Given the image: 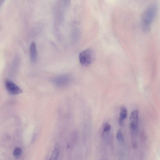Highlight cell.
Segmentation results:
<instances>
[{
    "label": "cell",
    "instance_id": "1",
    "mask_svg": "<svg viewBox=\"0 0 160 160\" xmlns=\"http://www.w3.org/2000/svg\"><path fill=\"white\" fill-rule=\"evenodd\" d=\"M157 7L155 4H152L145 10L142 18V25L145 30H148L151 25L155 17Z\"/></svg>",
    "mask_w": 160,
    "mask_h": 160
},
{
    "label": "cell",
    "instance_id": "2",
    "mask_svg": "<svg viewBox=\"0 0 160 160\" xmlns=\"http://www.w3.org/2000/svg\"><path fill=\"white\" fill-rule=\"evenodd\" d=\"M95 54L94 51L90 48L84 50L79 55V58L81 64L84 66H88L94 61Z\"/></svg>",
    "mask_w": 160,
    "mask_h": 160
},
{
    "label": "cell",
    "instance_id": "3",
    "mask_svg": "<svg viewBox=\"0 0 160 160\" xmlns=\"http://www.w3.org/2000/svg\"><path fill=\"white\" fill-rule=\"evenodd\" d=\"M5 88L9 93L16 95L21 93L22 91L11 80L7 79L5 81Z\"/></svg>",
    "mask_w": 160,
    "mask_h": 160
},
{
    "label": "cell",
    "instance_id": "4",
    "mask_svg": "<svg viewBox=\"0 0 160 160\" xmlns=\"http://www.w3.org/2000/svg\"><path fill=\"white\" fill-rule=\"evenodd\" d=\"M139 111L135 110L132 112L129 117V128L132 132L135 131L137 129L139 121Z\"/></svg>",
    "mask_w": 160,
    "mask_h": 160
},
{
    "label": "cell",
    "instance_id": "5",
    "mask_svg": "<svg viewBox=\"0 0 160 160\" xmlns=\"http://www.w3.org/2000/svg\"><path fill=\"white\" fill-rule=\"evenodd\" d=\"M69 78L67 75H61L55 78L53 82L56 85L59 86H64L68 83Z\"/></svg>",
    "mask_w": 160,
    "mask_h": 160
},
{
    "label": "cell",
    "instance_id": "6",
    "mask_svg": "<svg viewBox=\"0 0 160 160\" xmlns=\"http://www.w3.org/2000/svg\"><path fill=\"white\" fill-rule=\"evenodd\" d=\"M30 58L31 61L35 62L37 59V52L36 45L34 42H32L30 46Z\"/></svg>",
    "mask_w": 160,
    "mask_h": 160
},
{
    "label": "cell",
    "instance_id": "7",
    "mask_svg": "<svg viewBox=\"0 0 160 160\" xmlns=\"http://www.w3.org/2000/svg\"><path fill=\"white\" fill-rule=\"evenodd\" d=\"M121 109V112L119 114L118 122L120 125H122L124 120L127 117V111L126 108L124 106H122Z\"/></svg>",
    "mask_w": 160,
    "mask_h": 160
},
{
    "label": "cell",
    "instance_id": "8",
    "mask_svg": "<svg viewBox=\"0 0 160 160\" xmlns=\"http://www.w3.org/2000/svg\"><path fill=\"white\" fill-rule=\"evenodd\" d=\"M60 150L58 143L56 142L54 145V149L51 154L50 160H56L58 158Z\"/></svg>",
    "mask_w": 160,
    "mask_h": 160
},
{
    "label": "cell",
    "instance_id": "9",
    "mask_svg": "<svg viewBox=\"0 0 160 160\" xmlns=\"http://www.w3.org/2000/svg\"><path fill=\"white\" fill-rule=\"evenodd\" d=\"M116 137L117 139L120 142L124 140V137L122 131L119 129L117 131Z\"/></svg>",
    "mask_w": 160,
    "mask_h": 160
},
{
    "label": "cell",
    "instance_id": "10",
    "mask_svg": "<svg viewBox=\"0 0 160 160\" xmlns=\"http://www.w3.org/2000/svg\"><path fill=\"white\" fill-rule=\"evenodd\" d=\"M22 153V150L21 148L17 147L15 149L13 152V154L16 158H19Z\"/></svg>",
    "mask_w": 160,
    "mask_h": 160
},
{
    "label": "cell",
    "instance_id": "11",
    "mask_svg": "<svg viewBox=\"0 0 160 160\" xmlns=\"http://www.w3.org/2000/svg\"><path fill=\"white\" fill-rule=\"evenodd\" d=\"M111 129L110 125L108 123L104 124L103 128V134L109 132Z\"/></svg>",
    "mask_w": 160,
    "mask_h": 160
},
{
    "label": "cell",
    "instance_id": "12",
    "mask_svg": "<svg viewBox=\"0 0 160 160\" xmlns=\"http://www.w3.org/2000/svg\"><path fill=\"white\" fill-rule=\"evenodd\" d=\"M3 1L2 0L0 1V7L2 5V3H3Z\"/></svg>",
    "mask_w": 160,
    "mask_h": 160
}]
</instances>
